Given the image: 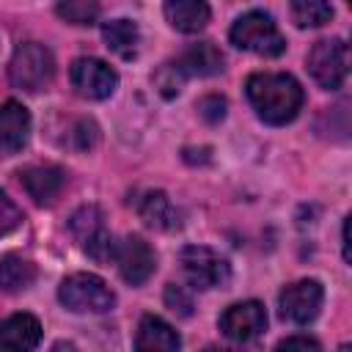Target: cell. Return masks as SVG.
I'll use <instances>...</instances> for the list:
<instances>
[{
    "instance_id": "6da1fadb",
    "label": "cell",
    "mask_w": 352,
    "mask_h": 352,
    "mask_svg": "<svg viewBox=\"0 0 352 352\" xmlns=\"http://www.w3.org/2000/svg\"><path fill=\"white\" fill-rule=\"evenodd\" d=\"M245 91L256 116L272 126L294 121V116L302 107V88L292 74H280V72L250 74L245 82Z\"/></svg>"
},
{
    "instance_id": "7a4b0ae2",
    "label": "cell",
    "mask_w": 352,
    "mask_h": 352,
    "mask_svg": "<svg viewBox=\"0 0 352 352\" xmlns=\"http://www.w3.org/2000/svg\"><path fill=\"white\" fill-rule=\"evenodd\" d=\"M231 44L253 52V55H264V58H278L286 50V38L280 36L275 19L264 11H248L242 14L234 25H231Z\"/></svg>"
},
{
    "instance_id": "3957f363",
    "label": "cell",
    "mask_w": 352,
    "mask_h": 352,
    "mask_svg": "<svg viewBox=\"0 0 352 352\" xmlns=\"http://www.w3.org/2000/svg\"><path fill=\"white\" fill-rule=\"evenodd\" d=\"M8 77L16 88L36 94L44 91L55 77V58L52 52L38 41H25L14 50L8 63Z\"/></svg>"
},
{
    "instance_id": "277c9868",
    "label": "cell",
    "mask_w": 352,
    "mask_h": 352,
    "mask_svg": "<svg viewBox=\"0 0 352 352\" xmlns=\"http://www.w3.org/2000/svg\"><path fill=\"white\" fill-rule=\"evenodd\" d=\"M58 300L63 302V308L74 314H104L116 305L113 289L99 275L91 272H74L63 278L58 289Z\"/></svg>"
},
{
    "instance_id": "5b68a950",
    "label": "cell",
    "mask_w": 352,
    "mask_h": 352,
    "mask_svg": "<svg viewBox=\"0 0 352 352\" xmlns=\"http://www.w3.org/2000/svg\"><path fill=\"white\" fill-rule=\"evenodd\" d=\"M308 72L324 88L336 91L349 72V47L344 38H322L308 52Z\"/></svg>"
},
{
    "instance_id": "8992f818",
    "label": "cell",
    "mask_w": 352,
    "mask_h": 352,
    "mask_svg": "<svg viewBox=\"0 0 352 352\" xmlns=\"http://www.w3.org/2000/svg\"><path fill=\"white\" fill-rule=\"evenodd\" d=\"M69 231L94 261H113L116 239L104 228V214L96 206H80L69 217Z\"/></svg>"
},
{
    "instance_id": "52a82bcc",
    "label": "cell",
    "mask_w": 352,
    "mask_h": 352,
    "mask_svg": "<svg viewBox=\"0 0 352 352\" xmlns=\"http://www.w3.org/2000/svg\"><path fill=\"white\" fill-rule=\"evenodd\" d=\"M179 261H182V272L192 289H214V286L228 283V278H231L228 261L204 245H187L182 250Z\"/></svg>"
},
{
    "instance_id": "ba28073f",
    "label": "cell",
    "mask_w": 352,
    "mask_h": 352,
    "mask_svg": "<svg viewBox=\"0 0 352 352\" xmlns=\"http://www.w3.org/2000/svg\"><path fill=\"white\" fill-rule=\"evenodd\" d=\"M322 300H324V289H322L319 280H314V278L294 280L278 297L280 319L292 322V324H308V322H314L319 316Z\"/></svg>"
},
{
    "instance_id": "9c48e42d",
    "label": "cell",
    "mask_w": 352,
    "mask_h": 352,
    "mask_svg": "<svg viewBox=\"0 0 352 352\" xmlns=\"http://www.w3.org/2000/svg\"><path fill=\"white\" fill-rule=\"evenodd\" d=\"M113 264L118 267L121 278L129 283V286H140L146 283L154 270H157V256L151 250V245L143 239V236H124L121 242H116L113 248Z\"/></svg>"
},
{
    "instance_id": "30bf717a",
    "label": "cell",
    "mask_w": 352,
    "mask_h": 352,
    "mask_svg": "<svg viewBox=\"0 0 352 352\" xmlns=\"http://www.w3.org/2000/svg\"><path fill=\"white\" fill-rule=\"evenodd\" d=\"M220 333L231 341H253L267 330V311L258 300H245L234 302L220 314Z\"/></svg>"
},
{
    "instance_id": "8fae6325",
    "label": "cell",
    "mask_w": 352,
    "mask_h": 352,
    "mask_svg": "<svg viewBox=\"0 0 352 352\" xmlns=\"http://www.w3.org/2000/svg\"><path fill=\"white\" fill-rule=\"evenodd\" d=\"M69 80L82 99H107L118 85V74L99 58H77L69 69Z\"/></svg>"
},
{
    "instance_id": "7c38bea8",
    "label": "cell",
    "mask_w": 352,
    "mask_h": 352,
    "mask_svg": "<svg viewBox=\"0 0 352 352\" xmlns=\"http://www.w3.org/2000/svg\"><path fill=\"white\" fill-rule=\"evenodd\" d=\"M19 182L38 206H52L66 187V173L58 165H28L19 170Z\"/></svg>"
},
{
    "instance_id": "4fadbf2b",
    "label": "cell",
    "mask_w": 352,
    "mask_h": 352,
    "mask_svg": "<svg viewBox=\"0 0 352 352\" xmlns=\"http://www.w3.org/2000/svg\"><path fill=\"white\" fill-rule=\"evenodd\" d=\"M30 135V113L16 99L0 102V154L11 157L25 148Z\"/></svg>"
},
{
    "instance_id": "5bb4252c",
    "label": "cell",
    "mask_w": 352,
    "mask_h": 352,
    "mask_svg": "<svg viewBox=\"0 0 352 352\" xmlns=\"http://www.w3.org/2000/svg\"><path fill=\"white\" fill-rule=\"evenodd\" d=\"M173 69L187 80V77H214L223 72V52L212 41H198L187 47L176 60H170Z\"/></svg>"
},
{
    "instance_id": "9a60e30c",
    "label": "cell",
    "mask_w": 352,
    "mask_h": 352,
    "mask_svg": "<svg viewBox=\"0 0 352 352\" xmlns=\"http://www.w3.org/2000/svg\"><path fill=\"white\" fill-rule=\"evenodd\" d=\"M135 206H138L140 220H143L148 228H157V231H176V228L182 226L179 209L170 204V198H168L162 190H148V192H143V198H140Z\"/></svg>"
},
{
    "instance_id": "2e32d148",
    "label": "cell",
    "mask_w": 352,
    "mask_h": 352,
    "mask_svg": "<svg viewBox=\"0 0 352 352\" xmlns=\"http://www.w3.org/2000/svg\"><path fill=\"white\" fill-rule=\"evenodd\" d=\"M41 341V324L30 314H14L0 322V349H36Z\"/></svg>"
},
{
    "instance_id": "e0dca14e",
    "label": "cell",
    "mask_w": 352,
    "mask_h": 352,
    "mask_svg": "<svg viewBox=\"0 0 352 352\" xmlns=\"http://www.w3.org/2000/svg\"><path fill=\"white\" fill-rule=\"evenodd\" d=\"M135 346L140 352H173L182 346V338L176 336V330L160 319V316H143L138 324V336H135Z\"/></svg>"
},
{
    "instance_id": "ac0fdd59",
    "label": "cell",
    "mask_w": 352,
    "mask_h": 352,
    "mask_svg": "<svg viewBox=\"0 0 352 352\" xmlns=\"http://www.w3.org/2000/svg\"><path fill=\"white\" fill-rule=\"evenodd\" d=\"M212 8L206 0H165V19L182 33H198L209 25Z\"/></svg>"
},
{
    "instance_id": "d6986e66",
    "label": "cell",
    "mask_w": 352,
    "mask_h": 352,
    "mask_svg": "<svg viewBox=\"0 0 352 352\" xmlns=\"http://www.w3.org/2000/svg\"><path fill=\"white\" fill-rule=\"evenodd\" d=\"M102 38L107 44L110 52H116L118 58L129 60L138 55L140 47V30L132 19H110L102 25Z\"/></svg>"
},
{
    "instance_id": "ffe728a7",
    "label": "cell",
    "mask_w": 352,
    "mask_h": 352,
    "mask_svg": "<svg viewBox=\"0 0 352 352\" xmlns=\"http://www.w3.org/2000/svg\"><path fill=\"white\" fill-rule=\"evenodd\" d=\"M36 280V267L16 256V253H6L0 258V289L8 292V294H16L22 289H28L30 283Z\"/></svg>"
},
{
    "instance_id": "44dd1931",
    "label": "cell",
    "mask_w": 352,
    "mask_h": 352,
    "mask_svg": "<svg viewBox=\"0 0 352 352\" xmlns=\"http://www.w3.org/2000/svg\"><path fill=\"white\" fill-rule=\"evenodd\" d=\"M292 19L297 28H322L333 19L330 0H292Z\"/></svg>"
},
{
    "instance_id": "7402d4cb",
    "label": "cell",
    "mask_w": 352,
    "mask_h": 352,
    "mask_svg": "<svg viewBox=\"0 0 352 352\" xmlns=\"http://www.w3.org/2000/svg\"><path fill=\"white\" fill-rule=\"evenodd\" d=\"M58 16L72 25H94L99 6L96 0H58Z\"/></svg>"
},
{
    "instance_id": "603a6c76",
    "label": "cell",
    "mask_w": 352,
    "mask_h": 352,
    "mask_svg": "<svg viewBox=\"0 0 352 352\" xmlns=\"http://www.w3.org/2000/svg\"><path fill=\"white\" fill-rule=\"evenodd\" d=\"M96 140H99L96 124L88 121V118H80V121H74V124L69 126V132H66V138H63V146H69V148H74V151H88V148L96 146Z\"/></svg>"
},
{
    "instance_id": "cb8c5ba5",
    "label": "cell",
    "mask_w": 352,
    "mask_h": 352,
    "mask_svg": "<svg viewBox=\"0 0 352 352\" xmlns=\"http://www.w3.org/2000/svg\"><path fill=\"white\" fill-rule=\"evenodd\" d=\"M182 82H184V77L173 69V63H170V60H168V63H162V66H160V72L154 74V85L160 88V94H162L165 99L176 96V94L182 91Z\"/></svg>"
},
{
    "instance_id": "d4e9b609",
    "label": "cell",
    "mask_w": 352,
    "mask_h": 352,
    "mask_svg": "<svg viewBox=\"0 0 352 352\" xmlns=\"http://www.w3.org/2000/svg\"><path fill=\"white\" fill-rule=\"evenodd\" d=\"M165 305H168L173 314H179V316H190V314H192V297H190V292H187L184 286H179V283H168V286H165Z\"/></svg>"
},
{
    "instance_id": "484cf974",
    "label": "cell",
    "mask_w": 352,
    "mask_h": 352,
    "mask_svg": "<svg viewBox=\"0 0 352 352\" xmlns=\"http://www.w3.org/2000/svg\"><path fill=\"white\" fill-rule=\"evenodd\" d=\"M22 209L0 190V236L3 234H11V231H16L19 226H22Z\"/></svg>"
},
{
    "instance_id": "4316f807",
    "label": "cell",
    "mask_w": 352,
    "mask_h": 352,
    "mask_svg": "<svg viewBox=\"0 0 352 352\" xmlns=\"http://www.w3.org/2000/svg\"><path fill=\"white\" fill-rule=\"evenodd\" d=\"M198 113L204 116V121L217 124V121H223V116H226V99H223V96H217V94L204 96V99L198 102Z\"/></svg>"
},
{
    "instance_id": "83f0119b",
    "label": "cell",
    "mask_w": 352,
    "mask_h": 352,
    "mask_svg": "<svg viewBox=\"0 0 352 352\" xmlns=\"http://www.w3.org/2000/svg\"><path fill=\"white\" fill-rule=\"evenodd\" d=\"M294 346H300V349H319V341H314L308 336H289V338H283L278 344V349H294Z\"/></svg>"
},
{
    "instance_id": "f1b7e54d",
    "label": "cell",
    "mask_w": 352,
    "mask_h": 352,
    "mask_svg": "<svg viewBox=\"0 0 352 352\" xmlns=\"http://www.w3.org/2000/svg\"><path fill=\"white\" fill-rule=\"evenodd\" d=\"M341 245H344V261H349V217L344 220V228H341Z\"/></svg>"
}]
</instances>
